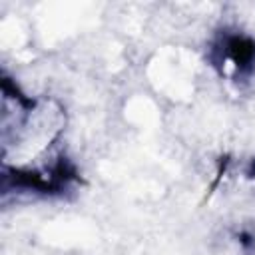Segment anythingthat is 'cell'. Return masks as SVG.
Returning a JSON list of instances; mask_svg holds the SVG:
<instances>
[{"label": "cell", "instance_id": "cell-1", "mask_svg": "<svg viewBox=\"0 0 255 255\" xmlns=\"http://www.w3.org/2000/svg\"><path fill=\"white\" fill-rule=\"evenodd\" d=\"M245 177L255 185V157L249 161V167H247V173H245Z\"/></svg>", "mask_w": 255, "mask_h": 255}]
</instances>
